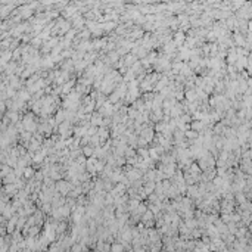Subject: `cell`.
<instances>
[{"label":"cell","mask_w":252,"mask_h":252,"mask_svg":"<svg viewBox=\"0 0 252 252\" xmlns=\"http://www.w3.org/2000/svg\"><path fill=\"white\" fill-rule=\"evenodd\" d=\"M56 189H58L59 193H62L65 196V195H68L72 190V184L69 183V181H67V180H59L58 183H56Z\"/></svg>","instance_id":"obj_1"},{"label":"cell","mask_w":252,"mask_h":252,"mask_svg":"<svg viewBox=\"0 0 252 252\" xmlns=\"http://www.w3.org/2000/svg\"><path fill=\"white\" fill-rule=\"evenodd\" d=\"M34 175H36V170H33L29 165L24 168V178H25V180H31V178H34Z\"/></svg>","instance_id":"obj_2"},{"label":"cell","mask_w":252,"mask_h":252,"mask_svg":"<svg viewBox=\"0 0 252 252\" xmlns=\"http://www.w3.org/2000/svg\"><path fill=\"white\" fill-rule=\"evenodd\" d=\"M83 155L90 158V156H95V147L91 145H86L83 146Z\"/></svg>","instance_id":"obj_3"},{"label":"cell","mask_w":252,"mask_h":252,"mask_svg":"<svg viewBox=\"0 0 252 252\" xmlns=\"http://www.w3.org/2000/svg\"><path fill=\"white\" fill-rule=\"evenodd\" d=\"M154 215H155V212H154L152 209H149V208H147V211L142 215V221L146 223V221H149V220H154Z\"/></svg>","instance_id":"obj_4"},{"label":"cell","mask_w":252,"mask_h":252,"mask_svg":"<svg viewBox=\"0 0 252 252\" xmlns=\"http://www.w3.org/2000/svg\"><path fill=\"white\" fill-rule=\"evenodd\" d=\"M72 87H74V81H68V83L62 87V93H64V95L71 93V91H72Z\"/></svg>","instance_id":"obj_5"},{"label":"cell","mask_w":252,"mask_h":252,"mask_svg":"<svg viewBox=\"0 0 252 252\" xmlns=\"http://www.w3.org/2000/svg\"><path fill=\"white\" fill-rule=\"evenodd\" d=\"M123 242H119V243H114L112 242V245H111V251H123L124 249V246L121 245Z\"/></svg>","instance_id":"obj_6"},{"label":"cell","mask_w":252,"mask_h":252,"mask_svg":"<svg viewBox=\"0 0 252 252\" xmlns=\"http://www.w3.org/2000/svg\"><path fill=\"white\" fill-rule=\"evenodd\" d=\"M190 128H193V130H196V131H199V130L202 128V123H201V121H193V123L190 124Z\"/></svg>","instance_id":"obj_7"},{"label":"cell","mask_w":252,"mask_h":252,"mask_svg":"<svg viewBox=\"0 0 252 252\" xmlns=\"http://www.w3.org/2000/svg\"><path fill=\"white\" fill-rule=\"evenodd\" d=\"M83 248H84L83 245H75V246L71 248V251H80V249H83Z\"/></svg>","instance_id":"obj_8"}]
</instances>
